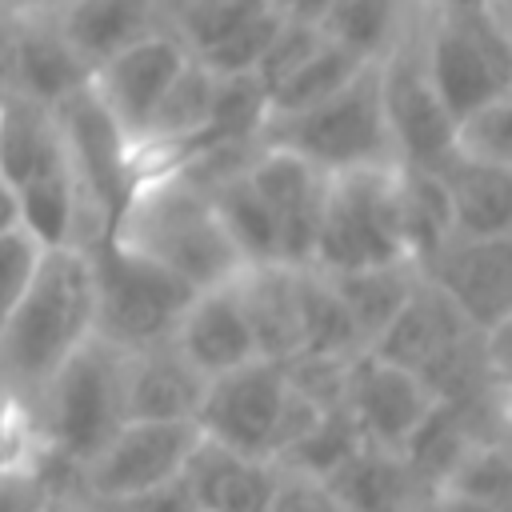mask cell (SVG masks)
<instances>
[{
  "label": "cell",
  "mask_w": 512,
  "mask_h": 512,
  "mask_svg": "<svg viewBox=\"0 0 512 512\" xmlns=\"http://www.w3.org/2000/svg\"><path fill=\"white\" fill-rule=\"evenodd\" d=\"M92 264L84 244H48L36 252L32 276L0 328V380L20 396L40 384L92 336Z\"/></svg>",
  "instance_id": "6da1fadb"
},
{
  "label": "cell",
  "mask_w": 512,
  "mask_h": 512,
  "mask_svg": "<svg viewBox=\"0 0 512 512\" xmlns=\"http://www.w3.org/2000/svg\"><path fill=\"white\" fill-rule=\"evenodd\" d=\"M108 236L120 248L172 272L188 288L232 280L244 268L232 236L216 216L212 196L168 168L148 172L132 184Z\"/></svg>",
  "instance_id": "7a4b0ae2"
},
{
  "label": "cell",
  "mask_w": 512,
  "mask_h": 512,
  "mask_svg": "<svg viewBox=\"0 0 512 512\" xmlns=\"http://www.w3.org/2000/svg\"><path fill=\"white\" fill-rule=\"evenodd\" d=\"M0 176L20 204V228L40 244H84V204L56 112L0 92Z\"/></svg>",
  "instance_id": "3957f363"
},
{
  "label": "cell",
  "mask_w": 512,
  "mask_h": 512,
  "mask_svg": "<svg viewBox=\"0 0 512 512\" xmlns=\"http://www.w3.org/2000/svg\"><path fill=\"white\" fill-rule=\"evenodd\" d=\"M44 464L60 484L124 424V352L96 332L32 396Z\"/></svg>",
  "instance_id": "277c9868"
},
{
  "label": "cell",
  "mask_w": 512,
  "mask_h": 512,
  "mask_svg": "<svg viewBox=\"0 0 512 512\" xmlns=\"http://www.w3.org/2000/svg\"><path fill=\"white\" fill-rule=\"evenodd\" d=\"M260 144L288 148L316 164L320 172L360 168V164H392V140L380 108V80L376 60L364 64L348 84H340L332 96L316 100L304 112L292 116H268L260 128Z\"/></svg>",
  "instance_id": "5b68a950"
},
{
  "label": "cell",
  "mask_w": 512,
  "mask_h": 512,
  "mask_svg": "<svg viewBox=\"0 0 512 512\" xmlns=\"http://www.w3.org/2000/svg\"><path fill=\"white\" fill-rule=\"evenodd\" d=\"M396 164H360L324 176L312 268L352 272L368 264L408 260L396 220ZM412 264V260H408Z\"/></svg>",
  "instance_id": "8992f818"
},
{
  "label": "cell",
  "mask_w": 512,
  "mask_h": 512,
  "mask_svg": "<svg viewBox=\"0 0 512 512\" xmlns=\"http://www.w3.org/2000/svg\"><path fill=\"white\" fill-rule=\"evenodd\" d=\"M84 248L92 264V300H96L92 332L120 352H140L172 340V328L196 288L156 268L152 260L120 248L108 232L88 240Z\"/></svg>",
  "instance_id": "52a82bcc"
},
{
  "label": "cell",
  "mask_w": 512,
  "mask_h": 512,
  "mask_svg": "<svg viewBox=\"0 0 512 512\" xmlns=\"http://www.w3.org/2000/svg\"><path fill=\"white\" fill-rule=\"evenodd\" d=\"M420 52L432 88L452 116L512 92V24L508 0L472 16H428L420 20Z\"/></svg>",
  "instance_id": "ba28073f"
},
{
  "label": "cell",
  "mask_w": 512,
  "mask_h": 512,
  "mask_svg": "<svg viewBox=\"0 0 512 512\" xmlns=\"http://www.w3.org/2000/svg\"><path fill=\"white\" fill-rule=\"evenodd\" d=\"M60 140L68 152V168L80 188L84 204V244L104 236L124 208L132 184H136V152L132 140L120 132V124L104 112V104L92 96V88L68 92L56 108Z\"/></svg>",
  "instance_id": "9c48e42d"
},
{
  "label": "cell",
  "mask_w": 512,
  "mask_h": 512,
  "mask_svg": "<svg viewBox=\"0 0 512 512\" xmlns=\"http://www.w3.org/2000/svg\"><path fill=\"white\" fill-rule=\"evenodd\" d=\"M200 440L196 420H124L64 484L92 500L148 492L180 480Z\"/></svg>",
  "instance_id": "30bf717a"
},
{
  "label": "cell",
  "mask_w": 512,
  "mask_h": 512,
  "mask_svg": "<svg viewBox=\"0 0 512 512\" xmlns=\"http://www.w3.org/2000/svg\"><path fill=\"white\" fill-rule=\"evenodd\" d=\"M420 20L376 60V80H380V108L396 160L436 168L448 156L452 112L444 108L440 92L428 80L420 52Z\"/></svg>",
  "instance_id": "8fae6325"
},
{
  "label": "cell",
  "mask_w": 512,
  "mask_h": 512,
  "mask_svg": "<svg viewBox=\"0 0 512 512\" xmlns=\"http://www.w3.org/2000/svg\"><path fill=\"white\" fill-rule=\"evenodd\" d=\"M284 368L280 360L256 356L240 368H228L212 380H204V396L196 408V424L208 440L244 452V456H264L272 448V428L284 404Z\"/></svg>",
  "instance_id": "7c38bea8"
},
{
  "label": "cell",
  "mask_w": 512,
  "mask_h": 512,
  "mask_svg": "<svg viewBox=\"0 0 512 512\" xmlns=\"http://www.w3.org/2000/svg\"><path fill=\"white\" fill-rule=\"evenodd\" d=\"M416 272L432 288H440L476 332L512 324V236H452Z\"/></svg>",
  "instance_id": "4fadbf2b"
},
{
  "label": "cell",
  "mask_w": 512,
  "mask_h": 512,
  "mask_svg": "<svg viewBox=\"0 0 512 512\" xmlns=\"http://www.w3.org/2000/svg\"><path fill=\"white\" fill-rule=\"evenodd\" d=\"M184 60H188V48L168 28H160L152 36L120 48L116 56H108L104 64H96L88 72L92 96L120 124V132L132 140V152H136V140H140L152 108L160 104L164 88L184 68Z\"/></svg>",
  "instance_id": "5bb4252c"
},
{
  "label": "cell",
  "mask_w": 512,
  "mask_h": 512,
  "mask_svg": "<svg viewBox=\"0 0 512 512\" xmlns=\"http://www.w3.org/2000/svg\"><path fill=\"white\" fill-rule=\"evenodd\" d=\"M324 176L316 164L304 156L260 144V152L248 164L252 188L264 196V204L276 216V236H280V264H308L312 244H316V224H320V200H324Z\"/></svg>",
  "instance_id": "9a60e30c"
},
{
  "label": "cell",
  "mask_w": 512,
  "mask_h": 512,
  "mask_svg": "<svg viewBox=\"0 0 512 512\" xmlns=\"http://www.w3.org/2000/svg\"><path fill=\"white\" fill-rule=\"evenodd\" d=\"M344 408L352 412L364 444L400 452L404 440L416 432V424L428 416L432 396L416 372L384 364L372 352H360L352 364V376H348Z\"/></svg>",
  "instance_id": "2e32d148"
},
{
  "label": "cell",
  "mask_w": 512,
  "mask_h": 512,
  "mask_svg": "<svg viewBox=\"0 0 512 512\" xmlns=\"http://www.w3.org/2000/svg\"><path fill=\"white\" fill-rule=\"evenodd\" d=\"M172 348L204 376H220L228 368H240L248 360H256V336L248 328L244 304L236 296L232 280L196 288L188 308L180 312L176 328H172Z\"/></svg>",
  "instance_id": "e0dca14e"
},
{
  "label": "cell",
  "mask_w": 512,
  "mask_h": 512,
  "mask_svg": "<svg viewBox=\"0 0 512 512\" xmlns=\"http://www.w3.org/2000/svg\"><path fill=\"white\" fill-rule=\"evenodd\" d=\"M88 84V64L64 40L48 8H20L16 48H12V88L24 100L56 108L68 92Z\"/></svg>",
  "instance_id": "ac0fdd59"
},
{
  "label": "cell",
  "mask_w": 512,
  "mask_h": 512,
  "mask_svg": "<svg viewBox=\"0 0 512 512\" xmlns=\"http://www.w3.org/2000/svg\"><path fill=\"white\" fill-rule=\"evenodd\" d=\"M472 324L456 312V304L432 288L424 276H416L412 292L404 296V304L392 312V320L376 332V340L364 348L384 364L420 372L436 352H444L452 340H460Z\"/></svg>",
  "instance_id": "d6986e66"
},
{
  "label": "cell",
  "mask_w": 512,
  "mask_h": 512,
  "mask_svg": "<svg viewBox=\"0 0 512 512\" xmlns=\"http://www.w3.org/2000/svg\"><path fill=\"white\" fill-rule=\"evenodd\" d=\"M184 484L196 512H268L276 464L264 456L232 452L204 436L184 464Z\"/></svg>",
  "instance_id": "ffe728a7"
},
{
  "label": "cell",
  "mask_w": 512,
  "mask_h": 512,
  "mask_svg": "<svg viewBox=\"0 0 512 512\" xmlns=\"http://www.w3.org/2000/svg\"><path fill=\"white\" fill-rule=\"evenodd\" d=\"M48 12L88 72L164 28V0H56Z\"/></svg>",
  "instance_id": "44dd1931"
},
{
  "label": "cell",
  "mask_w": 512,
  "mask_h": 512,
  "mask_svg": "<svg viewBox=\"0 0 512 512\" xmlns=\"http://www.w3.org/2000/svg\"><path fill=\"white\" fill-rule=\"evenodd\" d=\"M204 376L172 340L124 352V420H196Z\"/></svg>",
  "instance_id": "7402d4cb"
},
{
  "label": "cell",
  "mask_w": 512,
  "mask_h": 512,
  "mask_svg": "<svg viewBox=\"0 0 512 512\" xmlns=\"http://www.w3.org/2000/svg\"><path fill=\"white\" fill-rule=\"evenodd\" d=\"M436 172L448 192L452 236L464 240L512 236V168L444 156Z\"/></svg>",
  "instance_id": "603a6c76"
},
{
  "label": "cell",
  "mask_w": 512,
  "mask_h": 512,
  "mask_svg": "<svg viewBox=\"0 0 512 512\" xmlns=\"http://www.w3.org/2000/svg\"><path fill=\"white\" fill-rule=\"evenodd\" d=\"M236 296L244 304L256 352L284 360L300 352V312H296V264H244L236 276Z\"/></svg>",
  "instance_id": "cb8c5ba5"
},
{
  "label": "cell",
  "mask_w": 512,
  "mask_h": 512,
  "mask_svg": "<svg viewBox=\"0 0 512 512\" xmlns=\"http://www.w3.org/2000/svg\"><path fill=\"white\" fill-rule=\"evenodd\" d=\"M344 512H412L424 496L400 452L360 444L340 468L324 476Z\"/></svg>",
  "instance_id": "d4e9b609"
},
{
  "label": "cell",
  "mask_w": 512,
  "mask_h": 512,
  "mask_svg": "<svg viewBox=\"0 0 512 512\" xmlns=\"http://www.w3.org/2000/svg\"><path fill=\"white\" fill-rule=\"evenodd\" d=\"M396 220H400L404 256L416 268L452 240L448 192H444V180L436 168L396 164Z\"/></svg>",
  "instance_id": "484cf974"
},
{
  "label": "cell",
  "mask_w": 512,
  "mask_h": 512,
  "mask_svg": "<svg viewBox=\"0 0 512 512\" xmlns=\"http://www.w3.org/2000/svg\"><path fill=\"white\" fill-rule=\"evenodd\" d=\"M420 16V0H332L320 32L360 60H380Z\"/></svg>",
  "instance_id": "4316f807"
},
{
  "label": "cell",
  "mask_w": 512,
  "mask_h": 512,
  "mask_svg": "<svg viewBox=\"0 0 512 512\" xmlns=\"http://www.w3.org/2000/svg\"><path fill=\"white\" fill-rule=\"evenodd\" d=\"M328 284L336 288L344 312L352 316L364 348L376 340V332L392 320V312L404 304V296L416 284V264L408 260H392V264H368V268H352V272H324Z\"/></svg>",
  "instance_id": "83f0119b"
},
{
  "label": "cell",
  "mask_w": 512,
  "mask_h": 512,
  "mask_svg": "<svg viewBox=\"0 0 512 512\" xmlns=\"http://www.w3.org/2000/svg\"><path fill=\"white\" fill-rule=\"evenodd\" d=\"M296 312H300V352H328V356H360L364 340L344 312L328 276L312 264L296 268Z\"/></svg>",
  "instance_id": "f1b7e54d"
},
{
  "label": "cell",
  "mask_w": 512,
  "mask_h": 512,
  "mask_svg": "<svg viewBox=\"0 0 512 512\" xmlns=\"http://www.w3.org/2000/svg\"><path fill=\"white\" fill-rule=\"evenodd\" d=\"M216 204V216L224 224V232L232 236L236 252L244 264H272L280 260V236H276V216L264 204V196L252 188L248 168L232 180H224L220 188L208 192Z\"/></svg>",
  "instance_id": "f546056e"
},
{
  "label": "cell",
  "mask_w": 512,
  "mask_h": 512,
  "mask_svg": "<svg viewBox=\"0 0 512 512\" xmlns=\"http://www.w3.org/2000/svg\"><path fill=\"white\" fill-rule=\"evenodd\" d=\"M364 64H372V60H360V56H352L348 48H340V44H332V40L324 36V44H320L308 60H300L284 80H276V84L264 92L268 116H292V112L312 108L316 100H324V96H332L340 84H348ZM268 116H264V120H268Z\"/></svg>",
  "instance_id": "4dcf8cb0"
},
{
  "label": "cell",
  "mask_w": 512,
  "mask_h": 512,
  "mask_svg": "<svg viewBox=\"0 0 512 512\" xmlns=\"http://www.w3.org/2000/svg\"><path fill=\"white\" fill-rule=\"evenodd\" d=\"M440 488L508 512L512 508V456H508V440H472L460 452V460L448 468Z\"/></svg>",
  "instance_id": "1f68e13d"
},
{
  "label": "cell",
  "mask_w": 512,
  "mask_h": 512,
  "mask_svg": "<svg viewBox=\"0 0 512 512\" xmlns=\"http://www.w3.org/2000/svg\"><path fill=\"white\" fill-rule=\"evenodd\" d=\"M448 156L512 168V92L492 96V100L452 116Z\"/></svg>",
  "instance_id": "d6a6232c"
},
{
  "label": "cell",
  "mask_w": 512,
  "mask_h": 512,
  "mask_svg": "<svg viewBox=\"0 0 512 512\" xmlns=\"http://www.w3.org/2000/svg\"><path fill=\"white\" fill-rule=\"evenodd\" d=\"M364 444L352 412L340 404V408H328L296 444H288L272 464L280 468H292V472H308L316 480H324L332 468H340L356 448Z\"/></svg>",
  "instance_id": "836d02e7"
},
{
  "label": "cell",
  "mask_w": 512,
  "mask_h": 512,
  "mask_svg": "<svg viewBox=\"0 0 512 512\" xmlns=\"http://www.w3.org/2000/svg\"><path fill=\"white\" fill-rule=\"evenodd\" d=\"M268 8L264 0H164V28L200 56L216 40H224L232 28H240L248 16Z\"/></svg>",
  "instance_id": "e575fe53"
},
{
  "label": "cell",
  "mask_w": 512,
  "mask_h": 512,
  "mask_svg": "<svg viewBox=\"0 0 512 512\" xmlns=\"http://www.w3.org/2000/svg\"><path fill=\"white\" fill-rule=\"evenodd\" d=\"M276 24H280V16H276L272 8H260V12L248 16L240 28H232L224 40H216L212 48H204L196 60H200L208 72H216V76H248V72L256 68V60L264 56V48H268Z\"/></svg>",
  "instance_id": "d590c367"
},
{
  "label": "cell",
  "mask_w": 512,
  "mask_h": 512,
  "mask_svg": "<svg viewBox=\"0 0 512 512\" xmlns=\"http://www.w3.org/2000/svg\"><path fill=\"white\" fill-rule=\"evenodd\" d=\"M40 464H44V444H40L32 400L0 380V472H8V468H40Z\"/></svg>",
  "instance_id": "8d00e7d4"
},
{
  "label": "cell",
  "mask_w": 512,
  "mask_h": 512,
  "mask_svg": "<svg viewBox=\"0 0 512 512\" xmlns=\"http://www.w3.org/2000/svg\"><path fill=\"white\" fill-rule=\"evenodd\" d=\"M320 44H324L320 24H308V20H280L276 32H272V40H268V48H264V56H260L256 68H252L256 84L268 92V88H272L276 80H284L300 60H308Z\"/></svg>",
  "instance_id": "74e56055"
},
{
  "label": "cell",
  "mask_w": 512,
  "mask_h": 512,
  "mask_svg": "<svg viewBox=\"0 0 512 512\" xmlns=\"http://www.w3.org/2000/svg\"><path fill=\"white\" fill-rule=\"evenodd\" d=\"M36 252H40V244L24 228H12V232L0 236V328H4L8 312L16 308V300H20V292L32 276Z\"/></svg>",
  "instance_id": "f35d334b"
},
{
  "label": "cell",
  "mask_w": 512,
  "mask_h": 512,
  "mask_svg": "<svg viewBox=\"0 0 512 512\" xmlns=\"http://www.w3.org/2000/svg\"><path fill=\"white\" fill-rule=\"evenodd\" d=\"M268 512H344V508H340V500L328 492L324 480L276 464V488H272Z\"/></svg>",
  "instance_id": "ab89813d"
},
{
  "label": "cell",
  "mask_w": 512,
  "mask_h": 512,
  "mask_svg": "<svg viewBox=\"0 0 512 512\" xmlns=\"http://www.w3.org/2000/svg\"><path fill=\"white\" fill-rule=\"evenodd\" d=\"M60 476L52 468H8L0 472V512H44Z\"/></svg>",
  "instance_id": "60d3db41"
},
{
  "label": "cell",
  "mask_w": 512,
  "mask_h": 512,
  "mask_svg": "<svg viewBox=\"0 0 512 512\" xmlns=\"http://www.w3.org/2000/svg\"><path fill=\"white\" fill-rule=\"evenodd\" d=\"M64 488H68V484H64ZM76 496H80V492H76ZM80 500L88 504V512H196L184 476L172 480V484L148 488V492H132V496H108V500L80 496Z\"/></svg>",
  "instance_id": "b9f144b4"
},
{
  "label": "cell",
  "mask_w": 512,
  "mask_h": 512,
  "mask_svg": "<svg viewBox=\"0 0 512 512\" xmlns=\"http://www.w3.org/2000/svg\"><path fill=\"white\" fill-rule=\"evenodd\" d=\"M16 20L20 8L0 0V92L12 88V48H16Z\"/></svg>",
  "instance_id": "7bdbcfd3"
},
{
  "label": "cell",
  "mask_w": 512,
  "mask_h": 512,
  "mask_svg": "<svg viewBox=\"0 0 512 512\" xmlns=\"http://www.w3.org/2000/svg\"><path fill=\"white\" fill-rule=\"evenodd\" d=\"M412 512H500V508H488L480 500H468V496H456V492L436 488V492H424Z\"/></svg>",
  "instance_id": "ee69618b"
},
{
  "label": "cell",
  "mask_w": 512,
  "mask_h": 512,
  "mask_svg": "<svg viewBox=\"0 0 512 512\" xmlns=\"http://www.w3.org/2000/svg\"><path fill=\"white\" fill-rule=\"evenodd\" d=\"M280 20H308V24H320L324 12L332 8V0H264Z\"/></svg>",
  "instance_id": "f6af8a7d"
},
{
  "label": "cell",
  "mask_w": 512,
  "mask_h": 512,
  "mask_svg": "<svg viewBox=\"0 0 512 512\" xmlns=\"http://www.w3.org/2000/svg\"><path fill=\"white\" fill-rule=\"evenodd\" d=\"M496 0H420V8L428 16H472V12H488Z\"/></svg>",
  "instance_id": "bcb514c9"
},
{
  "label": "cell",
  "mask_w": 512,
  "mask_h": 512,
  "mask_svg": "<svg viewBox=\"0 0 512 512\" xmlns=\"http://www.w3.org/2000/svg\"><path fill=\"white\" fill-rule=\"evenodd\" d=\"M12 228H20V204H16L12 184L0 176V236L12 232Z\"/></svg>",
  "instance_id": "7dc6e473"
},
{
  "label": "cell",
  "mask_w": 512,
  "mask_h": 512,
  "mask_svg": "<svg viewBox=\"0 0 512 512\" xmlns=\"http://www.w3.org/2000/svg\"><path fill=\"white\" fill-rule=\"evenodd\" d=\"M44 512H88V504L72 492V488H64V484H56V492H52V500L44 504Z\"/></svg>",
  "instance_id": "c3c4849f"
},
{
  "label": "cell",
  "mask_w": 512,
  "mask_h": 512,
  "mask_svg": "<svg viewBox=\"0 0 512 512\" xmlns=\"http://www.w3.org/2000/svg\"><path fill=\"white\" fill-rule=\"evenodd\" d=\"M8 4H16V8H48L56 0H8Z\"/></svg>",
  "instance_id": "681fc988"
}]
</instances>
